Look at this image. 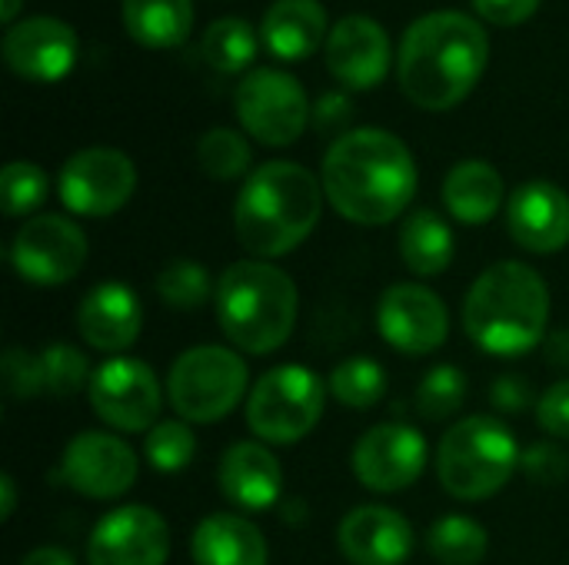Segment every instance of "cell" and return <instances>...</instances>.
<instances>
[{"label": "cell", "instance_id": "6", "mask_svg": "<svg viewBox=\"0 0 569 565\" xmlns=\"http://www.w3.org/2000/svg\"><path fill=\"white\" fill-rule=\"evenodd\" d=\"M513 433L493 416H467L440 440L437 476L453 500L477 503L500 493L520 466Z\"/></svg>", "mask_w": 569, "mask_h": 565}, {"label": "cell", "instance_id": "36", "mask_svg": "<svg viewBox=\"0 0 569 565\" xmlns=\"http://www.w3.org/2000/svg\"><path fill=\"white\" fill-rule=\"evenodd\" d=\"M40 366H43V386L47 393H53L57 400H70L73 393L83 390V383H90V366L87 356L70 346V343H50L40 353Z\"/></svg>", "mask_w": 569, "mask_h": 565}, {"label": "cell", "instance_id": "8", "mask_svg": "<svg viewBox=\"0 0 569 565\" xmlns=\"http://www.w3.org/2000/svg\"><path fill=\"white\" fill-rule=\"evenodd\" d=\"M323 380L307 366L287 363L260 376V383L253 386L247 403V426L263 443L290 446L313 433L323 416Z\"/></svg>", "mask_w": 569, "mask_h": 565}, {"label": "cell", "instance_id": "23", "mask_svg": "<svg viewBox=\"0 0 569 565\" xmlns=\"http://www.w3.org/2000/svg\"><path fill=\"white\" fill-rule=\"evenodd\" d=\"M260 37L280 60H307L327 37V10L320 0H277L263 13Z\"/></svg>", "mask_w": 569, "mask_h": 565}, {"label": "cell", "instance_id": "34", "mask_svg": "<svg viewBox=\"0 0 569 565\" xmlns=\"http://www.w3.org/2000/svg\"><path fill=\"white\" fill-rule=\"evenodd\" d=\"M463 403H467V376L457 366H433L417 386V410L433 423L450 420Z\"/></svg>", "mask_w": 569, "mask_h": 565}, {"label": "cell", "instance_id": "14", "mask_svg": "<svg viewBox=\"0 0 569 565\" xmlns=\"http://www.w3.org/2000/svg\"><path fill=\"white\" fill-rule=\"evenodd\" d=\"M60 480L87 500H117L137 483V456L120 436L90 430L67 443Z\"/></svg>", "mask_w": 569, "mask_h": 565}, {"label": "cell", "instance_id": "21", "mask_svg": "<svg viewBox=\"0 0 569 565\" xmlns=\"http://www.w3.org/2000/svg\"><path fill=\"white\" fill-rule=\"evenodd\" d=\"M143 326L140 300L123 283H97L77 306V333L90 350L120 353L137 343Z\"/></svg>", "mask_w": 569, "mask_h": 565}, {"label": "cell", "instance_id": "9", "mask_svg": "<svg viewBox=\"0 0 569 565\" xmlns=\"http://www.w3.org/2000/svg\"><path fill=\"white\" fill-rule=\"evenodd\" d=\"M237 117L250 137L267 147L293 143L310 123V100L303 83L277 67L247 70L237 87Z\"/></svg>", "mask_w": 569, "mask_h": 565}, {"label": "cell", "instance_id": "5", "mask_svg": "<svg viewBox=\"0 0 569 565\" xmlns=\"http://www.w3.org/2000/svg\"><path fill=\"white\" fill-rule=\"evenodd\" d=\"M213 306L227 340L250 353H277L297 326V283L267 260L227 266L213 290Z\"/></svg>", "mask_w": 569, "mask_h": 565}, {"label": "cell", "instance_id": "40", "mask_svg": "<svg viewBox=\"0 0 569 565\" xmlns=\"http://www.w3.org/2000/svg\"><path fill=\"white\" fill-rule=\"evenodd\" d=\"M350 117H353V103H350V97L340 93V90L323 93V97L310 107V127H313L317 133H340V130L350 123ZM340 137H343V133H340Z\"/></svg>", "mask_w": 569, "mask_h": 565}, {"label": "cell", "instance_id": "30", "mask_svg": "<svg viewBox=\"0 0 569 565\" xmlns=\"http://www.w3.org/2000/svg\"><path fill=\"white\" fill-rule=\"evenodd\" d=\"M330 393L350 410H370L387 393V373L367 356H353L330 373Z\"/></svg>", "mask_w": 569, "mask_h": 565}, {"label": "cell", "instance_id": "15", "mask_svg": "<svg viewBox=\"0 0 569 565\" xmlns=\"http://www.w3.org/2000/svg\"><path fill=\"white\" fill-rule=\"evenodd\" d=\"M170 529L150 506L110 509L87 539V565H167Z\"/></svg>", "mask_w": 569, "mask_h": 565}, {"label": "cell", "instance_id": "13", "mask_svg": "<svg viewBox=\"0 0 569 565\" xmlns=\"http://www.w3.org/2000/svg\"><path fill=\"white\" fill-rule=\"evenodd\" d=\"M377 326L393 350L407 356H427L447 343L450 313L433 290L420 283H393L380 296Z\"/></svg>", "mask_w": 569, "mask_h": 565}, {"label": "cell", "instance_id": "16", "mask_svg": "<svg viewBox=\"0 0 569 565\" xmlns=\"http://www.w3.org/2000/svg\"><path fill=\"white\" fill-rule=\"evenodd\" d=\"M427 440L407 423H380L353 446V473L373 493H400L420 480Z\"/></svg>", "mask_w": 569, "mask_h": 565}, {"label": "cell", "instance_id": "38", "mask_svg": "<svg viewBox=\"0 0 569 565\" xmlns=\"http://www.w3.org/2000/svg\"><path fill=\"white\" fill-rule=\"evenodd\" d=\"M520 470H523L533 483H543V486L563 483L569 476V453H563V450L553 446V443H537V446H530V450L520 456Z\"/></svg>", "mask_w": 569, "mask_h": 565}, {"label": "cell", "instance_id": "44", "mask_svg": "<svg viewBox=\"0 0 569 565\" xmlns=\"http://www.w3.org/2000/svg\"><path fill=\"white\" fill-rule=\"evenodd\" d=\"M547 360L553 366H563L569 370V330H560L547 340Z\"/></svg>", "mask_w": 569, "mask_h": 565}, {"label": "cell", "instance_id": "20", "mask_svg": "<svg viewBox=\"0 0 569 565\" xmlns=\"http://www.w3.org/2000/svg\"><path fill=\"white\" fill-rule=\"evenodd\" d=\"M340 553L353 565H403L413 553V526L390 506H357L337 529Z\"/></svg>", "mask_w": 569, "mask_h": 565}, {"label": "cell", "instance_id": "1", "mask_svg": "<svg viewBox=\"0 0 569 565\" xmlns=\"http://www.w3.org/2000/svg\"><path fill=\"white\" fill-rule=\"evenodd\" d=\"M320 183L340 216L360 226H383L410 206L417 163L400 137L360 127L333 140L323 157Z\"/></svg>", "mask_w": 569, "mask_h": 565}, {"label": "cell", "instance_id": "28", "mask_svg": "<svg viewBox=\"0 0 569 565\" xmlns=\"http://www.w3.org/2000/svg\"><path fill=\"white\" fill-rule=\"evenodd\" d=\"M203 57L213 70L220 73H240L253 63L257 57V33L247 20L240 17H223L207 27L203 33Z\"/></svg>", "mask_w": 569, "mask_h": 565}, {"label": "cell", "instance_id": "11", "mask_svg": "<svg viewBox=\"0 0 569 565\" xmlns=\"http://www.w3.org/2000/svg\"><path fill=\"white\" fill-rule=\"evenodd\" d=\"M10 263L17 276H23L27 283L60 286L83 270L87 236L67 216L57 213L30 216L10 243Z\"/></svg>", "mask_w": 569, "mask_h": 565}, {"label": "cell", "instance_id": "45", "mask_svg": "<svg viewBox=\"0 0 569 565\" xmlns=\"http://www.w3.org/2000/svg\"><path fill=\"white\" fill-rule=\"evenodd\" d=\"M0 493H3L0 519H10L13 509H17V483H13V476H0Z\"/></svg>", "mask_w": 569, "mask_h": 565}, {"label": "cell", "instance_id": "12", "mask_svg": "<svg viewBox=\"0 0 569 565\" xmlns=\"http://www.w3.org/2000/svg\"><path fill=\"white\" fill-rule=\"evenodd\" d=\"M93 413L120 433H150L160 423V383L143 360L113 356L90 380Z\"/></svg>", "mask_w": 569, "mask_h": 565}, {"label": "cell", "instance_id": "37", "mask_svg": "<svg viewBox=\"0 0 569 565\" xmlns=\"http://www.w3.org/2000/svg\"><path fill=\"white\" fill-rule=\"evenodd\" d=\"M0 373H3V390L13 396V400H33L40 393H47L43 386V366H40V356L20 350V346H10L3 353V363H0Z\"/></svg>", "mask_w": 569, "mask_h": 565}, {"label": "cell", "instance_id": "10", "mask_svg": "<svg viewBox=\"0 0 569 565\" xmlns=\"http://www.w3.org/2000/svg\"><path fill=\"white\" fill-rule=\"evenodd\" d=\"M137 190V167L123 150L87 147L73 153L57 180L63 206L77 216H110L127 206Z\"/></svg>", "mask_w": 569, "mask_h": 565}, {"label": "cell", "instance_id": "24", "mask_svg": "<svg viewBox=\"0 0 569 565\" xmlns=\"http://www.w3.org/2000/svg\"><path fill=\"white\" fill-rule=\"evenodd\" d=\"M190 549L197 565H267L270 556L263 533L237 513H213L200 519Z\"/></svg>", "mask_w": 569, "mask_h": 565}, {"label": "cell", "instance_id": "27", "mask_svg": "<svg viewBox=\"0 0 569 565\" xmlns=\"http://www.w3.org/2000/svg\"><path fill=\"white\" fill-rule=\"evenodd\" d=\"M457 253L450 223L433 210H417L400 226V256L417 276H440Z\"/></svg>", "mask_w": 569, "mask_h": 565}, {"label": "cell", "instance_id": "4", "mask_svg": "<svg viewBox=\"0 0 569 565\" xmlns=\"http://www.w3.org/2000/svg\"><path fill=\"white\" fill-rule=\"evenodd\" d=\"M550 323V290L543 276L517 260L497 263L477 276L463 300V326L490 356H523Z\"/></svg>", "mask_w": 569, "mask_h": 565}, {"label": "cell", "instance_id": "33", "mask_svg": "<svg viewBox=\"0 0 569 565\" xmlns=\"http://www.w3.org/2000/svg\"><path fill=\"white\" fill-rule=\"evenodd\" d=\"M210 273L197 260H173L157 276V293L173 310H197L210 300Z\"/></svg>", "mask_w": 569, "mask_h": 565}, {"label": "cell", "instance_id": "39", "mask_svg": "<svg viewBox=\"0 0 569 565\" xmlns=\"http://www.w3.org/2000/svg\"><path fill=\"white\" fill-rule=\"evenodd\" d=\"M537 420L540 426L557 436V440H569V380L553 383L540 400H537Z\"/></svg>", "mask_w": 569, "mask_h": 565}, {"label": "cell", "instance_id": "42", "mask_svg": "<svg viewBox=\"0 0 569 565\" xmlns=\"http://www.w3.org/2000/svg\"><path fill=\"white\" fill-rule=\"evenodd\" d=\"M490 400H493V406L503 410V413H523V410L533 403L530 386H527L520 376H500V380L493 383V390H490Z\"/></svg>", "mask_w": 569, "mask_h": 565}, {"label": "cell", "instance_id": "19", "mask_svg": "<svg viewBox=\"0 0 569 565\" xmlns=\"http://www.w3.org/2000/svg\"><path fill=\"white\" fill-rule=\"evenodd\" d=\"M327 67L350 90L377 87L390 70L387 30L367 13L343 17L327 37Z\"/></svg>", "mask_w": 569, "mask_h": 565}, {"label": "cell", "instance_id": "7", "mask_svg": "<svg viewBox=\"0 0 569 565\" xmlns=\"http://www.w3.org/2000/svg\"><path fill=\"white\" fill-rule=\"evenodd\" d=\"M247 393V363L227 346H193L170 366L167 396L180 420L217 423Z\"/></svg>", "mask_w": 569, "mask_h": 565}, {"label": "cell", "instance_id": "43", "mask_svg": "<svg viewBox=\"0 0 569 565\" xmlns=\"http://www.w3.org/2000/svg\"><path fill=\"white\" fill-rule=\"evenodd\" d=\"M20 565H77V559L60 546H40V549L27 553Z\"/></svg>", "mask_w": 569, "mask_h": 565}, {"label": "cell", "instance_id": "32", "mask_svg": "<svg viewBox=\"0 0 569 565\" xmlns=\"http://www.w3.org/2000/svg\"><path fill=\"white\" fill-rule=\"evenodd\" d=\"M50 193V180L37 163L13 160L0 173V206L7 216H27L33 213Z\"/></svg>", "mask_w": 569, "mask_h": 565}, {"label": "cell", "instance_id": "29", "mask_svg": "<svg viewBox=\"0 0 569 565\" xmlns=\"http://www.w3.org/2000/svg\"><path fill=\"white\" fill-rule=\"evenodd\" d=\"M430 556L443 565H477L487 556V529L467 516H443L427 536Z\"/></svg>", "mask_w": 569, "mask_h": 565}, {"label": "cell", "instance_id": "22", "mask_svg": "<svg viewBox=\"0 0 569 565\" xmlns=\"http://www.w3.org/2000/svg\"><path fill=\"white\" fill-rule=\"evenodd\" d=\"M220 493L247 513L277 506L283 490V470L263 443H233L217 470Z\"/></svg>", "mask_w": 569, "mask_h": 565}, {"label": "cell", "instance_id": "2", "mask_svg": "<svg viewBox=\"0 0 569 565\" xmlns=\"http://www.w3.org/2000/svg\"><path fill=\"white\" fill-rule=\"evenodd\" d=\"M490 57L487 30L460 10L417 17L400 43V90L423 110H450L480 83Z\"/></svg>", "mask_w": 569, "mask_h": 565}, {"label": "cell", "instance_id": "31", "mask_svg": "<svg viewBox=\"0 0 569 565\" xmlns=\"http://www.w3.org/2000/svg\"><path fill=\"white\" fill-rule=\"evenodd\" d=\"M197 163L210 180H237L250 170V143L230 127H213L197 143Z\"/></svg>", "mask_w": 569, "mask_h": 565}, {"label": "cell", "instance_id": "26", "mask_svg": "<svg viewBox=\"0 0 569 565\" xmlns=\"http://www.w3.org/2000/svg\"><path fill=\"white\" fill-rule=\"evenodd\" d=\"M123 27L147 50L180 47L193 27V0H123Z\"/></svg>", "mask_w": 569, "mask_h": 565}, {"label": "cell", "instance_id": "41", "mask_svg": "<svg viewBox=\"0 0 569 565\" xmlns=\"http://www.w3.org/2000/svg\"><path fill=\"white\" fill-rule=\"evenodd\" d=\"M537 7H540V0H473V10L483 20L500 23V27L527 23L537 13Z\"/></svg>", "mask_w": 569, "mask_h": 565}, {"label": "cell", "instance_id": "25", "mask_svg": "<svg viewBox=\"0 0 569 565\" xmlns=\"http://www.w3.org/2000/svg\"><path fill=\"white\" fill-rule=\"evenodd\" d=\"M507 200L503 176L487 160H463L443 180V203L453 220L467 226L490 223Z\"/></svg>", "mask_w": 569, "mask_h": 565}, {"label": "cell", "instance_id": "18", "mask_svg": "<svg viewBox=\"0 0 569 565\" xmlns=\"http://www.w3.org/2000/svg\"><path fill=\"white\" fill-rule=\"evenodd\" d=\"M507 230L530 253H560L569 243V196L550 180H530L507 200Z\"/></svg>", "mask_w": 569, "mask_h": 565}, {"label": "cell", "instance_id": "46", "mask_svg": "<svg viewBox=\"0 0 569 565\" xmlns=\"http://www.w3.org/2000/svg\"><path fill=\"white\" fill-rule=\"evenodd\" d=\"M17 10H20V0H3V10H0L3 17H0V20H13Z\"/></svg>", "mask_w": 569, "mask_h": 565}, {"label": "cell", "instance_id": "35", "mask_svg": "<svg viewBox=\"0 0 569 565\" xmlns=\"http://www.w3.org/2000/svg\"><path fill=\"white\" fill-rule=\"evenodd\" d=\"M143 453H147V463L157 473H180L183 466H190V460L197 453V436L180 420H160L147 433Z\"/></svg>", "mask_w": 569, "mask_h": 565}, {"label": "cell", "instance_id": "17", "mask_svg": "<svg viewBox=\"0 0 569 565\" xmlns=\"http://www.w3.org/2000/svg\"><path fill=\"white\" fill-rule=\"evenodd\" d=\"M80 57V40L73 27L57 17H27L13 23L3 37L7 67L33 83L63 80Z\"/></svg>", "mask_w": 569, "mask_h": 565}, {"label": "cell", "instance_id": "3", "mask_svg": "<svg viewBox=\"0 0 569 565\" xmlns=\"http://www.w3.org/2000/svg\"><path fill=\"white\" fill-rule=\"evenodd\" d=\"M323 183L300 163L270 160L257 167L233 203L237 240L257 260L293 253L320 223Z\"/></svg>", "mask_w": 569, "mask_h": 565}]
</instances>
